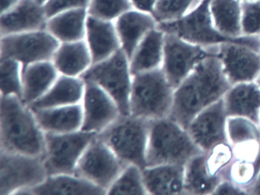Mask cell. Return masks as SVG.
<instances>
[{"label":"cell","mask_w":260,"mask_h":195,"mask_svg":"<svg viewBox=\"0 0 260 195\" xmlns=\"http://www.w3.org/2000/svg\"><path fill=\"white\" fill-rule=\"evenodd\" d=\"M231 87L218 54L206 58L175 89L169 117L187 130L197 114L223 98Z\"/></svg>","instance_id":"cell-1"},{"label":"cell","mask_w":260,"mask_h":195,"mask_svg":"<svg viewBox=\"0 0 260 195\" xmlns=\"http://www.w3.org/2000/svg\"><path fill=\"white\" fill-rule=\"evenodd\" d=\"M1 150L43 156L45 133L32 109L15 96H1Z\"/></svg>","instance_id":"cell-2"},{"label":"cell","mask_w":260,"mask_h":195,"mask_svg":"<svg viewBox=\"0 0 260 195\" xmlns=\"http://www.w3.org/2000/svg\"><path fill=\"white\" fill-rule=\"evenodd\" d=\"M210 3L211 0H202L185 16L176 20L159 22L156 28L164 33L175 35L204 48H215L221 44L236 43L246 45L259 52V36L231 38L220 33L213 22Z\"/></svg>","instance_id":"cell-3"},{"label":"cell","mask_w":260,"mask_h":195,"mask_svg":"<svg viewBox=\"0 0 260 195\" xmlns=\"http://www.w3.org/2000/svg\"><path fill=\"white\" fill-rule=\"evenodd\" d=\"M203 151L188 131L170 117L150 120L147 167L159 164L185 165Z\"/></svg>","instance_id":"cell-4"},{"label":"cell","mask_w":260,"mask_h":195,"mask_svg":"<svg viewBox=\"0 0 260 195\" xmlns=\"http://www.w3.org/2000/svg\"><path fill=\"white\" fill-rule=\"evenodd\" d=\"M174 91L161 68L133 76L131 115L147 120L168 117Z\"/></svg>","instance_id":"cell-5"},{"label":"cell","mask_w":260,"mask_h":195,"mask_svg":"<svg viewBox=\"0 0 260 195\" xmlns=\"http://www.w3.org/2000/svg\"><path fill=\"white\" fill-rule=\"evenodd\" d=\"M150 120L121 115L97 135L124 164L147 167Z\"/></svg>","instance_id":"cell-6"},{"label":"cell","mask_w":260,"mask_h":195,"mask_svg":"<svg viewBox=\"0 0 260 195\" xmlns=\"http://www.w3.org/2000/svg\"><path fill=\"white\" fill-rule=\"evenodd\" d=\"M84 81L96 83L116 102L121 115H131L132 79L128 58L122 49L109 59L94 64L81 76Z\"/></svg>","instance_id":"cell-7"},{"label":"cell","mask_w":260,"mask_h":195,"mask_svg":"<svg viewBox=\"0 0 260 195\" xmlns=\"http://www.w3.org/2000/svg\"><path fill=\"white\" fill-rule=\"evenodd\" d=\"M96 135L83 130L69 133H45L43 159L48 176L76 175L82 155Z\"/></svg>","instance_id":"cell-8"},{"label":"cell","mask_w":260,"mask_h":195,"mask_svg":"<svg viewBox=\"0 0 260 195\" xmlns=\"http://www.w3.org/2000/svg\"><path fill=\"white\" fill-rule=\"evenodd\" d=\"M43 156L0 152V194H17L42 184L48 177Z\"/></svg>","instance_id":"cell-9"},{"label":"cell","mask_w":260,"mask_h":195,"mask_svg":"<svg viewBox=\"0 0 260 195\" xmlns=\"http://www.w3.org/2000/svg\"><path fill=\"white\" fill-rule=\"evenodd\" d=\"M219 46L206 48L165 33L162 68L169 83L174 89L206 58L218 54Z\"/></svg>","instance_id":"cell-10"},{"label":"cell","mask_w":260,"mask_h":195,"mask_svg":"<svg viewBox=\"0 0 260 195\" xmlns=\"http://www.w3.org/2000/svg\"><path fill=\"white\" fill-rule=\"evenodd\" d=\"M60 42L45 30L1 36V59L18 61L22 70L31 64L52 61Z\"/></svg>","instance_id":"cell-11"},{"label":"cell","mask_w":260,"mask_h":195,"mask_svg":"<svg viewBox=\"0 0 260 195\" xmlns=\"http://www.w3.org/2000/svg\"><path fill=\"white\" fill-rule=\"evenodd\" d=\"M126 166L96 135L82 155L76 175L107 191Z\"/></svg>","instance_id":"cell-12"},{"label":"cell","mask_w":260,"mask_h":195,"mask_svg":"<svg viewBox=\"0 0 260 195\" xmlns=\"http://www.w3.org/2000/svg\"><path fill=\"white\" fill-rule=\"evenodd\" d=\"M228 118L224 101L221 98L197 114L187 131L194 143L204 152H208L216 145L228 143Z\"/></svg>","instance_id":"cell-13"},{"label":"cell","mask_w":260,"mask_h":195,"mask_svg":"<svg viewBox=\"0 0 260 195\" xmlns=\"http://www.w3.org/2000/svg\"><path fill=\"white\" fill-rule=\"evenodd\" d=\"M81 130L98 135L121 115L116 102L96 83L85 81Z\"/></svg>","instance_id":"cell-14"},{"label":"cell","mask_w":260,"mask_h":195,"mask_svg":"<svg viewBox=\"0 0 260 195\" xmlns=\"http://www.w3.org/2000/svg\"><path fill=\"white\" fill-rule=\"evenodd\" d=\"M218 58L231 85L255 81L260 74V54L246 45L224 43L219 45Z\"/></svg>","instance_id":"cell-15"},{"label":"cell","mask_w":260,"mask_h":195,"mask_svg":"<svg viewBox=\"0 0 260 195\" xmlns=\"http://www.w3.org/2000/svg\"><path fill=\"white\" fill-rule=\"evenodd\" d=\"M48 18L45 6L36 0H20L10 11L1 14V36L46 30Z\"/></svg>","instance_id":"cell-16"},{"label":"cell","mask_w":260,"mask_h":195,"mask_svg":"<svg viewBox=\"0 0 260 195\" xmlns=\"http://www.w3.org/2000/svg\"><path fill=\"white\" fill-rule=\"evenodd\" d=\"M114 22L121 49L129 61L146 35L157 25L153 15L135 9L121 15Z\"/></svg>","instance_id":"cell-17"},{"label":"cell","mask_w":260,"mask_h":195,"mask_svg":"<svg viewBox=\"0 0 260 195\" xmlns=\"http://www.w3.org/2000/svg\"><path fill=\"white\" fill-rule=\"evenodd\" d=\"M86 40L92 65L103 62L121 49V42L114 21L97 19L88 15Z\"/></svg>","instance_id":"cell-18"},{"label":"cell","mask_w":260,"mask_h":195,"mask_svg":"<svg viewBox=\"0 0 260 195\" xmlns=\"http://www.w3.org/2000/svg\"><path fill=\"white\" fill-rule=\"evenodd\" d=\"M223 98L228 117H246L259 126L260 87L256 81L233 85Z\"/></svg>","instance_id":"cell-19"},{"label":"cell","mask_w":260,"mask_h":195,"mask_svg":"<svg viewBox=\"0 0 260 195\" xmlns=\"http://www.w3.org/2000/svg\"><path fill=\"white\" fill-rule=\"evenodd\" d=\"M142 172L148 194H185V165L149 166Z\"/></svg>","instance_id":"cell-20"},{"label":"cell","mask_w":260,"mask_h":195,"mask_svg":"<svg viewBox=\"0 0 260 195\" xmlns=\"http://www.w3.org/2000/svg\"><path fill=\"white\" fill-rule=\"evenodd\" d=\"M107 191L83 177L77 175H49L36 187L21 192L19 194L100 195Z\"/></svg>","instance_id":"cell-21"},{"label":"cell","mask_w":260,"mask_h":195,"mask_svg":"<svg viewBox=\"0 0 260 195\" xmlns=\"http://www.w3.org/2000/svg\"><path fill=\"white\" fill-rule=\"evenodd\" d=\"M39 126L45 133H69L81 130V103L33 110Z\"/></svg>","instance_id":"cell-22"},{"label":"cell","mask_w":260,"mask_h":195,"mask_svg":"<svg viewBox=\"0 0 260 195\" xmlns=\"http://www.w3.org/2000/svg\"><path fill=\"white\" fill-rule=\"evenodd\" d=\"M85 85L84 80L80 77L60 74L49 91L29 107L32 110H37L81 103Z\"/></svg>","instance_id":"cell-23"},{"label":"cell","mask_w":260,"mask_h":195,"mask_svg":"<svg viewBox=\"0 0 260 195\" xmlns=\"http://www.w3.org/2000/svg\"><path fill=\"white\" fill-rule=\"evenodd\" d=\"M60 74L52 61L31 64L22 70V101L31 106L42 98L54 85Z\"/></svg>","instance_id":"cell-24"},{"label":"cell","mask_w":260,"mask_h":195,"mask_svg":"<svg viewBox=\"0 0 260 195\" xmlns=\"http://www.w3.org/2000/svg\"><path fill=\"white\" fill-rule=\"evenodd\" d=\"M165 33L157 28L149 32L130 59L132 76L160 68L164 60Z\"/></svg>","instance_id":"cell-25"},{"label":"cell","mask_w":260,"mask_h":195,"mask_svg":"<svg viewBox=\"0 0 260 195\" xmlns=\"http://www.w3.org/2000/svg\"><path fill=\"white\" fill-rule=\"evenodd\" d=\"M52 62L59 74L81 77L92 65V56L86 40L60 43Z\"/></svg>","instance_id":"cell-26"},{"label":"cell","mask_w":260,"mask_h":195,"mask_svg":"<svg viewBox=\"0 0 260 195\" xmlns=\"http://www.w3.org/2000/svg\"><path fill=\"white\" fill-rule=\"evenodd\" d=\"M87 17V9L67 10L48 19L46 30L60 43L85 40Z\"/></svg>","instance_id":"cell-27"},{"label":"cell","mask_w":260,"mask_h":195,"mask_svg":"<svg viewBox=\"0 0 260 195\" xmlns=\"http://www.w3.org/2000/svg\"><path fill=\"white\" fill-rule=\"evenodd\" d=\"M185 193L187 194H212L223 180L221 175L208 172L205 152L196 155L185 164Z\"/></svg>","instance_id":"cell-28"},{"label":"cell","mask_w":260,"mask_h":195,"mask_svg":"<svg viewBox=\"0 0 260 195\" xmlns=\"http://www.w3.org/2000/svg\"><path fill=\"white\" fill-rule=\"evenodd\" d=\"M210 11L216 29L231 38L243 36L240 0H211Z\"/></svg>","instance_id":"cell-29"},{"label":"cell","mask_w":260,"mask_h":195,"mask_svg":"<svg viewBox=\"0 0 260 195\" xmlns=\"http://www.w3.org/2000/svg\"><path fill=\"white\" fill-rule=\"evenodd\" d=\"M259 172L260 153L255 158L234 157L232 162L222 172L221 175L223 179L231 181L247 192Z\"/></svg>","instance_id":"cell-30"},{"label":"cell","mask_w":260,"mask_h":195,"mask_svg":"<svg viewBox=\"0 0 260 195\" xmlns=\"http://www.w3.org/2000/svg\"><path fill=\"white\" fill-rule=\"evenodd\" d=\"M108 194H148L142 169L135 164H127L107 190Z\"/></svg>","instance_id":"cell-31"},{"label":"cell","mask_w":260,"mask_h":195,"mask_svg":"<svg viewBox=\"0 0 260 195\" xmlns=\"http://www.w3.org/2000/svg\"><path fill=\"white\" fill-rule=\"evenodd\" d=\"M1 96H15L22 100V65L11 59H0Z\"/></svg>","instance_id":"cell-32"},{"label":"cell","mask_w":260,"mask_h":195,"mask_svg":"<svg viewBox=\"0 0 260 195\" xmlns=\"http://www.w3.org/2000/svg\"><path fill=\"white\" fill-rule=\"evenodd\" d=\"M226 133L228 142L233 146L260 140L259 126L246 117H228Z\"/></svg>","instance_id":"cell-33"},{"label":"cell","mask_w":260,"mask_h":195,"mask_svg":"<svg viewBox=\"0 0 260 195\" xmlns=\"http://www.w3.org/2000/svg\"><path fill=\"white\" fill-rule=\"evenodd\" d=\"M202 0H157L153 16L157 23L176 20L196 8Z\"/></svg>","instance_id":"cell-34"},{"label":"cell","mask_w":260,"mask_h":195,"mask_svg":"<svg viewBox=\"0 0 260 195\" xmlns=\"http://www.w3.org/2000/svg\"><path fill=\"white\" fill-rule=\"evenodd\" d=\"M131 0H91L88 15L106 21H115L119 16L134 10Z\"/></svg>","instance_id":"cell-35"},{"label":"cell","mask_w":260,"mask_h":195,"mask_svg":"<svg viewBox=\"0 0 260 195\" xmlns=\"http://www.w3.org/2000/svg\"><path fill=\"white\" fill-rule=\"evenodd\" d=\"M205 154L207 168L212 175H221L234 158V147L228 142L216 145Z\"/></svg>","instance_id":"cell-36"},{"label":"cell","mask_w":260,"mask_h":195,"mask_svg":"<svg viewBox=\"0 0 260 195\" xmlns=\"http://www.w3.org/2000/svg\"><path fill=\"white\" fill-rule=\"evenodd\" d=\"M241 4L243 36H259L260 1H243Z\"/></svg>","instance_id":"cell-37"},{"label":"cell","mask_w":260,"mask_h":195,"mask_svg":"<svg viewBox=\"0 0 260 195\" xmlns=\"http://www.w3.org/2000/svg\"><path fill=\"white\" fill-rule=\"evenodd\" d=\"M91 0H49L45 4L48 19L67 10L73 9H87Z\"/></svg>","instance_id":"cell-38"},{"label":"cell","mask_w":260,"mask_h":195,"mask_svg":"<svg viewBox=\"0 0 260 195\" xmlns=\"http://www.w3.org/2000/svg\"><path fill=\"white\" fill-rule=\"evenodd\" d=\"M212 194L217 195H240L248 194L244 189L236 185L234 183L228 180L223 179L221 182L217 185Z\"/></svg>","instance_id":"cell-39"},{"label":"cell","mask_w":260,"mask_h":195,"mask_svg":"<svg viewBox=\"0 0 260 195\" xmlns=\"http://www.w3.org/2000/svg\"><path fill=\"white\" fill-rule=\"evenodd\" d=\"M131 1L135 10L153 15V9L157 0H131Z\"/></svg>","instance_id":"cell-40"},{"label":"cell","mask_w":260,"mask_h":195,"mask_svg":"<svg viewBox=\"0 0 260 195\" xmlns=\"http://www.w3.org/2000/svg\"><path fill=\"white\" fill-rule=\"evenodd\" d=\"M20 0H2L1 2V14L10 11V10L16 7Z\"/></svg>","instance_id":"cell-41"},{"label":"cell","mask_w":260,"mask_h":195,"mask_svg":"<svg viewBox=\"0 0 260 195\" xmlns=\"http://www.w3.org/2000/svg\"><path fill=\"white\" fill-rule=\"evenodd\" d=\"M248 194H260V172L254 182L247 190Z\"/></svg>","instance_id":"cell-42"},{"label":"cell","mask_w":260,"mask_h":195,"mask_svg":"<svg viewBox=\"0 0 260 195\" xmlns=\"http://www.w3.org/2000/svg\"><path fill=\"white\" fill-rule=\"evenodd\" d=\"M38 3H39V4H42V5L45 6V4H46L48 1H49V0H36Z\"/></svg>","instance_id":"cell-43"},{"label":"cell","mask_w":260,"mask_h":195,"mask_svg":"<svg viewBox=\"0 0 260 195\" xmlns=\"http://www.w3.org/2000/svg\"><path fill=\"white\" fill-rule=\"evenodd\" d=\"M255 81H256V83H258V85H259L260 87V74L259 76H258V78H257L256 80H255Z\"/></svg>","instance_id":"cell-44"},{"label":"cell","mask_w":260,"mask_h":195,"mask_svg":"<svg viewBox=\"0 0 260 195\" xmlns=\"http://www.w3.org/2000/svg\"><path fill=\"white\" fill-rule=\"evenodd\" d=\"M240 1L243 2V1H260V0H240Z\"/></svg>","instance_id":"cell-45"},{"label":"cell","mask_w":260,"mask_h":195,"mask_svg":"<svg viewBox=\"0 0 260 195\" xmlns=\"http://www.w3.org/2000/svg\"><path fill=\"white\" fill-rule=\"evenodd\" d=\"M259 128H260V122H259Z\"/></svg>","instance_id":"cell-46"},{"label":"cell","mask_w":260,"mask_h":195,"mask_svg":"<svg viewBox=\"0 0 260 195\" xmlns=\"http://www.w3.org/2000/svg\"><path fill=\"white\" fill-rule=\"evenodd\" d=\"M259 38H260V35H259ZM259 54H260V51H259Z\"/></svg>","instance_id":"cell-47"}]
</instances>
